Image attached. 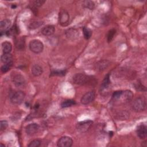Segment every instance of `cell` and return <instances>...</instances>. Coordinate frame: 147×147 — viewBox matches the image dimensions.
<instances>
[{
    "label": "cell",
    "instance_id": "4316f807",
    "mask_svg": "<svg viewBox=\"0 0 147 147\" xmlns=\"http://www.w3.org/2000/svg\"><path fill=\"white\" fill-rule=\"evenodd\" d=\"M116 30L114 29H112L111 30H110L108 32L107 34V41L108 42H111V40H113V38H114V34H115Z\"/></svg>",
    "mask_w": 147,
    "mask_h": 147
},
{
    "label": "cell",
    "instance_id": "277c9868",
    "mask_svg": "<svg viewBox=\"0 0 147 147\" xmlns=\"http://www.w3.org/2000/svg\"><path fill=\"white\" fill-rule=\"evenodd\" d=\"M72 80L74 83L79 85H83L87 84L90 81V78L84 74L78 73L74 75Z\"/></svg>",
    "mask_w": 147,
    "mask_h": 147
},
{
    "label": "cell",
    "instance_id": "cb8c5ba5",
    "mask_svg": "<svg viewBox=\"0 0 147 147\" xmlns=\"http://www.w3.org/2000/svg\"><path fill=\"white\" fill-rule=\"evenodd\" d=\"M86 8H87L90 10H92L95 7V4L93 1H84L83 5Z\"/></svg>",
    "mask_w": 147,
    "mask_h": 147
},
{
    "label": "cell",
    "instance_id": "e0dca14e",
    "mask_svg": "<svg viewBox=\"0 0 147 147\" xmlns=\"http://www.w3.org/2000/svg\"><path fill=\"white\" fill-rule=\"evenodd\" d=\"M109 65V61L106 60H100L98 61L96 65V68L97 70L99 71H102L105 69H106Z\"/></svg>",
    "mask_w": 147,
    "mask_h": 147
},
{
    "label": "cell",
    "instance_id": "484cf974",
    "mask_svg": "<svg viewBox=\"0 0 147 147\" xmlns=\"http://www.w3.org/2000/svg\"><path fill=\"white\" fill-rule=\"evenodd\" d=\"M41 145V141L39 140H34L32 141L28 145V147H38Z\"/></svg>",
    "mask_w": 147,
    "mask_h": 147
},
{
    "label": "cell",
    "instance_id": "ba28073f",
    "mask_svg": "<svg viewBox=\"0 0 147 147\" xmlns=\"http://www.w3.org/2000/svg\"><path fill=\"white\" fill-rule=\"evenodd\" d=\"M95 93L94 91H90L86 92L85 94L83 95L81 98V103L83 105H86L92 102L95 98Z\"/></svg>",
    "mask_w": 147,
    "mask_h": 147
},
{
    "label": "cell",
    "instance_id": "603a6c76",
    "mask_svg": "<svg viewBox=\"0 0 147 147\" xmlns=\"http://www.w3.org/2000/svg\"><path fill=\"white\" fill-rule=\"evenodd\" d=\"M12 65H13V61L3 64L1 68V72L2 73L7 72L10 69V68L12 67Z\"/></svg>",
    "mask_w": 147,
    "mask_h": 147
},
{
    "label": "cell",
    "instance_id": "1f68e13d",
    "mask_svg": "<svg viewBox=\"0 0 147 147\" xmlns=\"http://www.w3.org/2000/svg\"><path fill=\"white\" fill-rule=\"evenodd\" d=\"M45 2V1H42V0H37V1H34L33 2V5H34L36 7H40L42 6L44 3Z\"/></svg>",
    "mask_w": 147,
    "mask_h": 147
},
{
    "label": "cell",
    "instance_id": "8fae6325",
    "mask_svg": "<svg viewBox=\"0 0 147 147\" xmlns=\"http://www.w3.org/2000/svg\"><path fill=\"white\" fill-rule=\"evenodd\" d=\"M11 21L8 19H5L1 21L0 22V32L2 34L3 32H7L9 30L11 26Z\"/></svg>",
    "mask_w": 147,
    "mask_h": 147
},
{
    "label": "cell",
    "instance_id": "9a60e30c",
    "mask_svg": "<svg viewBox=\"0 0 147 147\" xmlns=\"http://www.w3.org/2000/svg\"><path fill=\"white\" fill-rule=\"evenodd\" d=\"M67 37L69 39H75L78 37L79 35V32L75 29H69L66 31L65 33Z\"/></svg>",
    "mask_w": 147,
    "mask_h": 147
},
{
    "label": "cell",
    "instance_id": "4fadbf2b",
    "mask_svg": "<svg viewBox=\"0 0 147 147\" xmlns=\"http://www.w3.org/2000/svg\"><path fill=\"white\" fill-rule=\"evenodd\" d=\"M55 29L54 26L52 25H47L43 27L41 30V33L43 35L46 36H49L52 35L55 32Z\"/></svg>",
    "mask_w": 147,
    "mask_h": 147
},
{
    "label": "cell",
    "instance_id": "d6986e66",
    "mask_svg": "<svg viewBox=\"0 0 147 147\" xmlns=\"http://www.w3.org/2000/svg\"><path fill=\"white\" fill-rule=\"evenodd\" d=\"M1 60L4 64L13 61V56L10 53H3L1 56Z\"/></svg>",
    "mask_w": 147,
    "mask_h": 147
},
{
    "label": "cell",
    "instance_id": "30bf717a",
    "mask_svg": "<svg viewBox=\"0 0 147 147\" xmlns=\"http://www.w3.org/2000/svg\"><path fill=\"white\" fill-rule=\"evenodd\" d=\"M39 130V125L36 123H30L25 127V131L29 136H33Z\"/></svg>",
    "mask_w": 147,
    "mask_h": 147
},
{
    "label": "cell",
    "instance_id": "d6a6232c",
    "mask_svg": "<svg viewBox=\"0 0 147 147\" xmlns=\"http://www.w3.org/2000/svg\"><path fill=\"white\" fill-rule=\"evenodd\" d=\"M1 145V147H2V146H3V147H5V145H3V144H2V143H1V145Z\"/></svg>",
    "mask_w": 147,
    "mask_h": 147
},
{
    "label": "cell",
    "instance_id": "44dd1931",
    "mask_svg": "<svg viewBox=\"0 0 147 147\" xmlns=\"http://www.w3.org/2000/svg\"><path fill=\"white\" fill-rule=\"evenodd\" d=\"M75 105H76V102L75 100H72V99H67V100H64L61 103V106L63 108H66V107L72 106Z\"/></svg>",
    "mask_w": 147,
    "mask_h": 147
},
{
    "label": "cell",
    "instance_id": "5b68a950",
    "mask_svg": "<svg viewBox=\"0 0 147 147\" xmlns=\"http://www.w3.org/2000/svg\"><path fill=\"white\" fill-rule=\"evenodd\" d=\"M69 20V15L68 13L65 9H61L59 11V24L63 26H67L68 24Z\"/></svg>",
    "mask_w": 147,
    "mask_h": 147
},
{
    "label": "cell",
    "instance_id": "2e32d148",
    "mask_svg": "<svg viewBox=\"0 0 147 147\" xmlns=\"http://www.w3.org/2000/svg\"><path fill=\"white\" fill-rule=\"evenodd\" d=\"M133 96V94L131 91L126 90L125 91H122L120 99H122L123 102H127L131 100Z\"/></svg>",
    "mask_w": 147,
    "mask_h": 147
},
{
    "label": "cell",
    "instance_id": "8992f818",
    "mask_svg": "<svg viewBox=\"0 0 147 147\" xmlns=\"http://www.w3.org/2000/svg\"><path fill=\"white\" fill-rule=\"evenodd\" d=\"M92 124V121L90 120H86L78 122L76 124V128L77 130L80 133L86 132Z\"/></svg>",
    "mask_w": 147,
    "mask_h": 147
},
{
    "label": "cell",
    "instance_id": "7c38bea8",
    "mask_svg": "<svg viewBox=\"0 0 147 147\" xmlns=\"http://www.w3.org/2000/svg\"><path fill=\"white\" fill-rule=\"evenodd\" d=\"M137 134L140 139H145L147 136V127L145 125H140L137 129Z\"/></svg>",
    "mask_w": 147,
    "mask_h": 147
},
{
    "label": "cell",
    "instance_id": "5bb4252c",
    "mask_svg": "<svg viewBox=\"0 0 147 147\" xmlns=\"http://www.w3.org/2000/svg\"><path fill=\"white\" fill-rule=\"evenodd\" d=\"M32 74L34 76H38L42 74V68L38 64H34L32 67Z\"/></svg>",
    "mask_w": 147,
    "mask_h": 147
},
{
    "label": "cell",
    "instance_id": "f546056e",
    "mask_svg": "<svg viewBox=\"0 0 147 147\" xmlns=\"http://www.w3.org/2000/svg\"><path fill=\"white\" fill-rule=\"evenodd\" d=\"M52 74L54 75L63 76L65 74V70H56V71H53L52 72Z\"/></svg>",
    "mask_w": 147,
    "mask_h": 147
},
{
    "label": "cell",
    "instance_id": "ac0fdd59",
    "mask_svg": "<svg viewBox=\"0 0 147 147\" xmlns=\"http://www.w3.org/2000/svg\"><path fill=\"white\" fill-rule=\"evenodd\" d=\"M12 49V45L9 41H4L2 44V50L3 53H10Z\"/></svg>",
    "mask_w": 147,
    "mask_h": 147
},
{
    "label": "cell",
    "instance_id": "52a82bcc",
    "mask_svg": "<svg viewBox=\"0 0 147 147\" xmlns=\"http://www.w3.org/2000/svg\"><path fill=\"white\" fill-rule=\"evenodd\" d=\"M12 80L16 86L22 87L26 84V80L24 77L20 74H16L12 76Z\"/></svg>",
    "mask_w": 147,
    "mask_h": 147
},
{
    "label": "cell",
    "instance_id": "d4e9b609",
    "mask_svg": "<svg viewBox=\"0 0 147 147\" xmlns=\"http://www.w3.org/2000/svg\"><path fill=\"white\" fill-rule=\"evenodd\" d=\"M24 44H25V42H24V40H23V38H20L18 39V40L16 41V47L18 49H22L24 47Z\"/></svg>",
    "mask_w": 147,
    "mask_h": 147
},
{
    "label": "cell",
    "instance_id": "4dcf8cb0",
    "mask_svg": "<svg viewBox=\"0 0 147 147\" xmlns=\"http://www.w3.org/2000/svg\"><path fill=\"white\" fill-rule=\"evenodd\" d=\"M42 24V22H34L30 24L29 27L30 29H36V28H38V27H39Z\"/></svg>",
    "mask_w": 147,
    "mask_h": 147
},
{
    "label": "cell",
    "instance_id": "f1b7e54d",
    "mask_svg": "<svg viewBox=\"0 0 147 147\" xmlns=\"http://www.w3.org/2000/svg\"><path fill=\"white\" fill-rule=\"evenodd\" d=\"M8 126V123L6 121H1L0 122V129L1 131L5 130Z\"/></svg>",
    "mask_w": 147,
    "mask_h": 147
},
{
    "label": "cell",
    "instance_id": "7402d4cb",
    "mask_svg": "<svg viewBox=\"0 0 147 147\" xmlns=\"http://www.w3.org/2000/svg\"><path fill=\"white\" fill-rule=\"evenodd\" d=\"M83 33L84 38L87 40L89 39L91 37V35H92L91 30L90 28H88L87 27H86V26L83 27Z\"/></svg>",
    "mask_w": 147,
    "mask_h": 147
},
{
    "label": "cell",
    "instance_id": "9c48e42d",
    "mask_svg": "<svg viewBox=\"0 0 147 147\" xmlns=\"http://www.w3.org/2000/svg\"><path fill=\"white\" fill-rule=\"evenodd\" d=\"M73 140L68 136L61 137L57 141V145L59 147H71L72 145Z\"/></svg>",
    "mask_w": 147,
    "mask_h": 147
},
{
    "label": "cell",
    "instance_id": "7a4b0ae2",
    "mask_svg": "<svg viewBox=\"0 0 147 147\" xmlns=\"http://www.w3.org/2000/svg\"><path fill=\"white\" fill-rule=\"evenodd\" d=\"M146 108V100L144 97L136 98L133 103V109L136 112L144 111Z\"/></svg>",
    "mask_w": 147,
    "mask_h": 147
},
{
    "label": "cell",
    "instance_id": "6da1fadb",
    "mask_svg": "<svg viewBox=\"0 0 147 147\" xmlns=\"http://www.w3.org/2000/svg\"><path fill=\"white\" fill-rule=\"evenodd\" d=\"M25 93L22 91H16L11 92L10 95V100L14 105H20L24 100Z\"/></svg>",
    "mask_w": 147,
    "mask_h": 147
},
{
    "label": "cell",
    "instance_id": "3957f363",
    "mask_svg": "<svg viewBox=\"0 0 147 147\" xmlns=\"http://www.w3.org/2000/svg\"><path fill=\"white\" fill-rule=\"evenodd\" d=\"M30 51L34 53H39L43 51L44 44L39 40H33L29 44Z\"/></svg>",
    "mask_w": 147,
    "mask_h": 147
},
{
    "label": "cell",
    "instance_id": "ffe728a7",
    "mask_svg": "<svg viewBox=\"0 0 147 147\" xmlns=\"http://www.w3.org/2000/svg\"><path fill=\"white\" fill-rule=\"evenodd\" d=\"M110 83V80L109 74H107L105 77V78L100 85V90L102 91H103V90L106 89L109 87Z\"/></svg>",
    "mask_w": 147,
    "mask_h": 147
},
{
    "label": "cell",
    "instance_id": "83f0119b",
    "mask_svg": "<svg viewBox=\"0 0 147 147\" xmlns=\"http://www.w3.org/2000/svg\"><path fill=\"white\" fill-rule=\"evenodd\" d=\"M122 92V91H117L114 92L113 93V99L114 100H119L120 99V98H121Z\"/></svg>",
    "mask_w": 147,
    "mask_h": 147
}]
</instances>
